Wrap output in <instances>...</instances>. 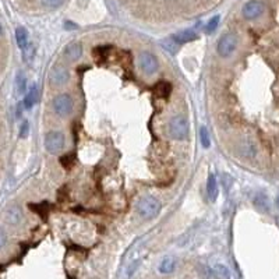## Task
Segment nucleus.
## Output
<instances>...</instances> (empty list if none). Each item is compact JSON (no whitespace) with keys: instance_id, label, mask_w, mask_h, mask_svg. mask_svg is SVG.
Here are the masks:
<instances>
[{"instance_id":"f257e3e1","label":"nucleus","mask_w":279,"mask_h":279,"mask_svg":"<svg viewBox=\"0 0 279 279\" xmlns=\"http://www.w3.org/2000/svg\"><path fill=\"white\" fill-rule=\"evenodd\" d=\"M161 208H162L161 202L155 197H151V195L142 197L137 204V211L141 215V218L144 219L157 218L159 212H161Z\"/></svg>"},{"instance_id":"f03ea898","label":"nucleus","mask_w":279,"mask_h":279,"mask_svg":"<svg viewBox=\"0 0 279 279\" xmlns=\"http://www.w3.org/2000/svg\"><path fill=\"white\" fill-rule=\"evenodd\" d=\"M167 133L174 140H184L189 134V122L183 116H174L167 124Z\"/></svg>"},{"instance_id":"7ed1b4c3","label":"nucleus","mask_w":279,"mask_h":279,"mask_svg":"<svg viewBox=\"0 0 279 279\" xmlns=\"http://www.w3.org/2000/svg\"><path fill=\"white\" fill-rule=\"evenodd\" d=\"M53 111L55 113L60 117H67L73 112V108H74V104H73V99L69 94H60V95L55 96L53 98Z\"/></svg>"},{"instance_id":"20e7f679","label":"nucleus","mask_w":279,"mask_h":279,"mask_svg":"<svg viewBox=\"0 0 279 279\" xmlns=\"http://www.w3.org/2000/svg\"><path fill=\"white\" fill-rule=\"evenodd\" d=\"M66 145V139L60 131H49L45 136V148L51 154H59Z\"/></svg>"},{"instance_id":"39448f33","label":"nucleus","mask_w":279,"mask_h":279,"mask_svg":"<svg viewBox=\"0 0 279 279\" xmlns=\"http://www.w3.org/2000/svg\"><path fill=\"white\" fill-rule=\"evenodd\" d=\"M236 46H237L236 35L232 34V32H227V34L221 36L218 45H217V52H218L219 56L227 57V56H230L232 53L235 52Z\"/></svg>"},{"instance_id":"423d86ee","label":"nucleus","mask_w":279,"mask_h":279,"mask_svg":"<svg viewBox=\"0 0 279 279\" xmlns=\"http://www.w3.org/2000/svg\"><path fill=\"white\" fill-rule=\"evenodd\" d=\"M139 66L140 69L142 70L147 76H152L155 74L159 69V61H158L157 56L152 55L151 52H141L139 56Z\"/></svg>"},{"instance_id":"0eeeda50","label":"nucleus","mask_w":279,"mask_h":279,"mask_svg":"<svg viewBox=\"0 0 279 279\" xmlns=\"http://www.w3.org/2000/svg\"><path fill=\"white\" fill-rule=\"evenodd\" d=\"M51 83L56 87H60V85H64L70 79V71L69 69L64 66V64H60V63H56L55 66L51 70Z\"/></svg>"},{"instance_id":"6e6552de","label":"nucleus","mask_w":279,"mask_h":279,"mask_svg":"<svg viewBox=\"0 0 279 279\" xmlns=\"http://www.w3.org/2000/svg\"><path fill=\"white\" fill-rule=\"evenodd\" d=\"M243 17L247 20H255L264 13V4L258 0H250L243 6Z\"/></svg>"},{"instance_id":"1a4fd4ad","label":"nucleus","mask_w":279,"mask_h":279,"mask_svg":"<svg viewBox=\"0 0 279 279\" xmlns=\"http://www.w3.org/2000/svg\"><path fill=\"white\" fill-rule=\"evenodd\" d=\"M198 39V34L193 29H182L179 32L172 35V41L177 45L180 44H190Z\"/></svg>"},{"instance_id":"9d476101","label":"nucleus","mask_w":279,"mask_h":279,"mask_svg":"<svg viewBox=\"0 0 279 279\" xmlns=\"http://www.w3.org/2000/svg\"><path fill=\"white\" fill-rule=\"evenodd\" d=\"M64 53H66V56H67L69 60H79L80 57H81V55H83V46H81L80 42H71V44L66 46Z\"/></svg>"},{"instance_id":"9b49d317","label":"nucleus","mask_w":279,"mask_h":279,"mask_svg":"<svg viewBox=\"0 0 279 279\" xmlns=\"http://www.w3.org/2000/svg\"><path fill=\"white\" fill-rule=\"evenodd\" d=\"M218 182H217V177L215 174H208V179H207V194H208L209 200L215 201L218 197Z\"/></svg>"},{"instance_id":"f8f14e48","label":"nucleus","mask_w":279,"mask_h":279,"mask_svg":"<svg viewBox=\"0 0 279 279\" xmlns=\"http://www.w3.org/2000/svg\"><path fill=\"white\" fill-rule=\"evenodd\" d=\"M36 101H38V87H36V84H32L29 89L27 91L26 96H24V101H23V105H24V108L26 109H31L35 104H36Z\"/></svg>"},{"instance_id":"ddd939ff","label":"nucleus","mask_w":279,"mask_h":279,"mask_svg":"<svg viewBox=\"0 0 279 279\" xmlns=\"http://www.w3.org/2000/svg\"><path fill=\"white\" fill-rule=\"evenodd\" d=\"M16 42H17V46L21 51H24L29 45V35H28V31L24 27H18L16 29Z\"/></svg>"},{"instance_id":"4468645a","label":"nucleus","mask_w":279,"mask_h":279,"mask_svg":"<svg viewBox=\"0 0 279 279\" xmlns=\"http://www.w3.org/2000/svg\"><path fill=\"white\" fill-rule=\"evenodd\" d=\"M170 92H172V85L166 81H159L154 87V94L158 98H167L170 95Z\"/></svg>"},{"instance_id":"2eb2a0df","label":"nucleus","mask_w":279,"mask_h":279,"mask_svg":"<svg viewBox=\"0 0 279 279\" xmlns=\"http://www.w3.org/2000/svg\"><path fill=\"white\" fill-rule=\"evenodd\" d=\"M23 219V214H21V209L18 207H10L6 212V221L11 223V225H17L21 222Z\"/></svg>"},{"instance_id":"dca6fc26","label":"nucleus","mask_w":279,"mask_h":279,"mask_svg":"<svg viewBox=\"0 0 279 279\" xmlns=\"http://www.w3.org/2000/svg\"><path fill=\"white\" fill-rule=\"evenodd\" d=\"M214 275L218 279H232V274H230V270L227 268L226 265L223 264H217L214 268Z\"/></svg>"},{"instance_id":"f3484780","label":"nucleus","mask_w":279,"mask_h":279,"mask_svg":"<svg viewBox=\"0 0 279 279\" xmlns=\"http://www.w3.org/2000/svg\"><path fill=\"white\" fill-rule=\"evenodd\" d=\"M254 205L260 209V211H265V212L270 209V202H268V198H267V195H265V194H262V193L255 194V197H254Z\"/></svg>"},{"instance_id":"a211bd4d","label":"nucleus","mask_w":279,"mask_h":279,"mask_svg":"<svg viewBox=\"0 0 279 279\" xmlns=\"http://www.w3.org/2000/svg\"><path fill=\"white\" fill-rule=\"evenodd\" d=\"M174 267H176V262L172 257H165L161 264H159V272L161 274H170L173 272Z\"/></svg>"},{"instance_id":"6ab92c4d","label":"nucleus","mask_w":279,"mask_h":279,"mask_svg":"<svg viewBox=\"0 0 279 279\" xmlns=\"http://www.w3.org/2000/svg\"><path fill=\"white\" fill-rule=\"evenodd\" d=\"M16 85H17V92L20 95L26 94L27 91V77L24 76V73H18L17 79H16Z\"/></svg>"},{"instance_id":"aec40b11","label":"nucleus","mask_w":279,"mask_h":279,"mask_svg":"<svg viewBox=\"0 0 279 279\" xmlns=\"http://www.w3.org/2000/svg\"><path fill=\"white\" fill-rule=\"evenodd\" d=\"M219 21H221V17H219V16H215V17L211 18L208 21V24H207V27H205V32H207V34L215 32V29H217L219 26Z\"/></svg>"},{"instance_id":"412c9836","label":"nucleus","mask_w":279,"mask_h":279,"mask_svg":"<svg viewBox=\"0 0 279 279\" xmlns=\"http://www.w3.org/2000/svg\"><path fill=\"white\" fill-rule=\"evenodd\" d=\"M200 137H201V144H202V147H204V148H208L209 145H211V140H209L208 130H207L205 127H201Z\"/></svg>"},{"instance_id":"4be33fe9","label":"nucleus","mask_w":279,"mask_h":279,"mask_svg":"<svg viewBox=\"0 0 279 279\" xmlns=\"http://www.w3.org/2000/svg\"><path fill=\"white\" fill-rule=\"evenodd\" d=\"M64 0H41V3L44 4L46 9H57L63 4Z\"/></svg>"},{"instance_id":"5701e85b","label":"nucleus","mask_w":279,"mask_h":279,"mask_svg":"<svg viewBox=\"0 0 279 279\" xmlns=\"http://www.w3.org/2000/svg\"><path fill=\"white\" fill-rule=\"evenodd\" d=\"M23 57H24V60L27 63H29V61L32 60V57H34V48L31 45H28L26 49L23 51Z\"/></svg>"},{"instance_id":"b1692460","label":"nucleus","mask_w":279,"mask_h":279,"mask_svg":"<svg viewBox=\"0 0 279 279\" xmlns=\"http://www.w3.org/2000/svg\"><path fill=\"white\" fill-rule=\"evenodd\" d=\"M28 133H29V123L26 120V122H23L21 127H20V137L26 139L27 136H28Z\"/></svg>"},{"instance_id":"393cba45","label":"nucleus","mask_w":279,"mask_h":279,"mask_svg":"<svg viewBox=\"0 0 279 279\" xmlns=\"http://www.w3.org/2000/svg\"><path fill=\"white\" fill-rule=\"evenodd\" d=\"M176 45H177L176 42H173V41H169V39L165 41V42H162V46H165L166 49H167L170 53H176V49H177V48H176Z\"/></svg>"},{"instance_id":"a878e982","label":"nucleus","mask_w":279,"mask_h":279,"mask_svg":"<svg viewBox=\"0 0 279 279\" xmlns=\"http://www.w3.org/2000/svg\"><path fill=\"white\" fill-rule=\"evenodd\" d=\"M6 242H7V236L4 233V230L0 229V250L3 249V246L6 244Z\"/></svg>"},{"instance_id":"bb28decb","label":"nucleus","mask_w":279,"mask_h":279,"mask_svg":"<svg viewBox=\"0 0 279 279\" xmlns=\"http://www.w3.org/2000/svg\"><path fill=\"white\" fill-rule=\"evenodd\" d=\"M66 28H67V29H73V28H76V24H71V23H66Z\"/></svg>"},{"instance_id":"cd10ccee","label":"nucleus","mask_w":279,"mask_h":279,"mask_svg":"<svg viewBox=\"0 0 279 279\" xmlns=\"http://www.w3.org/2000/svg\"><path fill=\"white\" fill-rule=\"evenodd\" d=\"M1 32H3V27H1V24H0V35H1Z\"/></svg>"},{"instance_id":"c85d7f7f","label":"nucleus","mask_w":279,"mask_h":279,"mask_svg":"<svg viewBox=\"0 0 279 279\" xmlns=\"http://www.w3.org/2000/svg\"><path fill=\"white\" fill-rule=\"evenodd\" d=\"M277 204H278V207H279V194H278V198H277Z\"/></svg>"}]
</instances>
